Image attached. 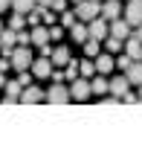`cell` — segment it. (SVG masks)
<instances>
[{"label":"cell","instance_id":"obj_5","mask_svg":"<svg viewBox=\"0 0 142 160\" xmlns=\"http://www.w3.org/2000/svg\"><path fill=\"white\" fill-rule=\"evenodd\" d=\"M90 96H93V90H90V82L84 79V76L73 79V88H70V99H75V102H87Z\"/></svg>","mask_w":142,"mask_h":160},{"label":"cell","instance_id":"obj_27","mask_svg":"<svg viewBox=\"0 0 142 160\" xmlns=\"http://www.w3.org/2000/svg\"><path fill=\"white\" fill-rule=\"evenodd\" d=\"M41 15H44V6H35L32 12H26V23H32V26H38V21H41Z\"/></svg>","mask_w":142,"mask_h":160},{"label":"cell","instance_id":"obj_19","mask_svg":"<svg viewBox=\"0 0 142 160\" xmlns=\"http://www.w3.org/2000/svg\"><path fill=\"white\" fill-rule=\"evenodd\" d=\"M81 47H84V55H87V58H96V55H99V50H102V41H96V38H87Z\"/></svg>","mask_w":142,"mask_h":160},{"label":"cell","instance_id":"obj_29","mask_svg":"<svg viewBox=\"0 0 142 160\" xmlns=\"http://www.w3.org/2000/svg\"><path fill=\"white\" fill-rule=\"evenodd\" d=\"M61 35H64V29H61V26H50V41H61Z\"/></svg>","mask_w":142,"mask_h":160},{"label":"cell","instance_id":"obj_23","mask_svg":"<svg viewBox=\"0 0 142 160\" xmlns=\"http://www.w3.org/2000/svg\"><path fill=\"white\" fill-rule=\"evenodd\" d=\"M130 61H134V58H130L128 52H116V58H113V67H119V70H128V67H130Z\"/></svg>","mask_w":142,"mask_h":160},{"label":"cell","instance_id":"obj_15","mask_svg":"<svg viewBox=\"0 0 142 160\" xmlns=\"http://www.w3.org/2000/svg\"><path fill=\"white\" fill-rule=\"evenodd\" d=\"M29 38L35 47H44V44H50V26H35V29L29 32Z\"/></svg>","mask_w":142,"mask_h":160},{"label":"cell","instance_id":"obj_7","mask_svg":"<svg viewBox=\"0 0 142 160\" xmlns=\"http://www.w3.org/2000/svg\"><path fill=\"white\" fill-rule=\"evenodd\" d=\"M125 21L130 26L142 23V0H128V3H125Z\"/></svg>","mask_w":142,"mask_h":160},{"label":"cell","instance_id":"obj_16","mask_svg":"<svg viewBox=\"0 0 142 160\" xmlns=\"http://www.w3.org/2000/svg\"><path fill=\"white\" fill-rule=\"evenodd\" d=\"M70 35H73V41L84 44V41L90 38V35H87V23H84V21H75V23L70 26Z\"/></svg>","mask_w":142,"mask_h":160},{"label":"cell","instance_id":"obj_34","mask_svg":"<svg viewBox=\"0 0 142 160\" xmlns=\"http://www.w3.org/2000/svg\"><path fill=\"white\" fill-rule=\"evenodd\" d=\"M119 102H122L119 96H107V99H102V105H119Z\"/></svg>","mask_w":142,"mask_h":160},{"label":"cell","instance_id":"obj_31","mask_svg":"<svg viewBox=\"0 0 142 160\" xmlns=\"http://www.w3.org/2000/svg\"><path fill=\"white\" fill-rule=\"evenodd\" d=\"M41 18H44V21L50 23V26L55 23V12H52V9H44V15H41Z\"/></svg>","mask_w":142,"mask_h":160},{"label":"cell","instance_id":"obj_21","mask_svg":"<svg viewBox=\"0 0 142 160\" xmlns=\"http://www.w3.org/2000/svg\"><path fill=\"white\" fill-rule=\"evenodd\" d=\"M35 6H38L35 0H12V9H15V12H21V15H26V12H32Z\"/></svg>","mask_w":142,"mask_h":160},{"label":"cell","instance_id":"obj_2","mask_svg":"<svg viewBox=\"0 0 142 160\" xmlns=\"http://www.w3.org/2000/svg\"><path fill=\"white\" fill-rule=\"evenodd\" d=\"M87 35L90 38H96V41H105L107 35H110V21H105V18H93V21H87Z\"/></svg>","mask_w":142,"mask_h":160},{"label":"cell","instance_id":"obj_41","mask_svg":"<svg viewBox=\"0 0 142 160\" xmlns=\"http://www.w3.org/2000/svg\"><path fill=\"white\" fill-rule=\"evenodd\" d=\"M70 3H81V0H70Z\"/></svg>","mask_w":142,"mask_h":160},{"label":"cell","instance_id":"obj_30","mask_svg":"<svg viewBox=\"0 0 142 160\" xmlns=\"http://www.w3.org/2000/svg\"><path fill=\"white\" fill-rule=\"evenodd\" d=\"M52 12H64V9H67V0H52Z\"/></svg>","mask_w":142,"mask_h":160},{"label":"cell","instance_id":"obj_43","mask_svg":"<svg viewBox=\"0 0 142 160\" xmlns=\"http://www.w3.org/2000/svg\"><path fill=\"white\" fill-rule=\"evenodd\" d=\"M139 58H142V55H139Z\"/></svg>","mask_w":142,"mask_h":160},{"label":"cell","instance_id":"obj_39","mask_svg":"<svg viewBox=\"0 0 142 160\" xmlns=\"http://www.w3.org/2000/svg\"><path fill=\"white\" fill-rule=\"evenodd\" d=\"M0 88H6V76H3V73H0Z\"/></svg>","mask_w":142,"mask_h":160},{"label":"cell","instance_id":"obj_3","mask_svg":"<svg viewBox=\"0 0 142 160\" xmlns=\"http://www.w3.org/2000/svg\"><path fill=\"white\" fill-rule=\"evenodd\" d=\"M44 102H50V105H67V102H70V90L64 88L61 82H55L52 88L44 93Z\"/></svg>","mask_w":142,"mask_h":160},{"label":"cell","instance_id":"obj_11","mask_svg":"<svg viewBox=\"0 0 142 160\" xmlns=\"http://www.w3.org/2000/svg\"><path fill=\"white\" fill-rule=\"evenodd\" d=\"M93 64H96V73H110L113 70V55L110 52H99L96 58H93Z\"/></svg>","mask_w":142,"mask_h":160},{"label":"cell","instance_id":"obj_4","mask_svg":"<svg viewBox=\"0 0 142 160\" xmlns=\"http://www.w3.org/2000/svg\"><path fill=\"white\" fill-rule=\"evenodd\" d=\"M12 67L21 73V70H29L32 67V50H26L23 44H17L15 47V52H12Z\"/></svg>","mask_w":142,"mask_h":160},{"label":"cell","instance_id":"obj_18","mask_svg":"<svg viewBox=\"0 0 142 160\" xmlns=\"http://www.w3.org/2000/svg\"><path fill=\"white\" fill-rule=\"evenodd\" d=\"M90 90L96 93V96H102V93H110V90H107V79H105V76H93V79H90Z\"/></svg>","mask_w":142,"mask_h":160},{"label":"cell","instance_id":"obj_1","mask_svg":"<svg viewBox=\"0 0 142 160\" xmlns=\"http://www.w3.org/2000/svg\"><path fill=\"white\" fill-rule=\"evenodd\" d=\"M102 15V3L99 0H81V3H75V18L78 21H93V18H99Z\"/></svg>","mask_w":142,"mask_h":160},{"label":"cell","instance_id":"obj_36","mask_svg":"<svg viewBox=\"0 0 142 160\" xmlns=\"http://www.w3.org/2000/svg\"><path fill=\"white\" fill-rule=\"evenodd\" d=\"M9 6H12V0H0V15H3V12H6Z\"/></svg>","mask_w":142,"mask_h":160},{"label":"cell","instance_id":"obj_42","mask_svg":"<svg viewBox=\"0 0 142 160\" xmlns=\"http://www.w3.org/2000/svg\"><path fill=\"white\" fill-rule=\"evenodd\" d=\"M0 29H3V23H0Z\"/></svg>","mask_w":142,"mask_h":160},{"label":"cell","instance_id":"obj_26","mask_svg":"<svg viewBox=\"0 0 142 160\" xmlns=\"http://www.w3.org/2000/svg\"><path fill=\"white\" fill-rule=\"evenodd\" d=\"M26 26V15H21V12H15V18L9 21V29H15V32H21Z\"/></svg>","mask_w":142,"mask_h":160},{"label":"cell","instance_id":"obj_22","mask_svg":"<svg viewBox=\"0 0 142 160\" xmlns=\"http://www.w3.org/2000/svg\"><path fill=\"white\" fill-rule=\"evenodd\" d=\"M105 50H107V52H122V50H125V41H119V38H113V35H107V38H105Z\"/></svg>","mask_w":142,"mask_h":160},{"label":"cell","instance_id":"obj_25","mask_svg":"<svg viewBox=\"0 0 142 160\" xmlns=\"http://www.w3.org/2000/svg\"><path fill=\"white\" fill-rule=\"evenodd\" d=\"M6 96H17V102H21V90H23V84L21 82H6Z\"/></svg>","mask_w":142,"mask_h":160},{"label":"cell","instance_id":"obj_13","mask_svg":"<svg viewBox=\"0 0 142 160\" xmlns=\"http://www.w3.org/2000/svg\"><path fill=\"white\" fill-rule=\"evenodd\" d=\"M125 76H128V82H130V84H142V58L130 61V67L125 70Z\"/></svg>","mask_w":142,"mask_h":160},{"label":"cell","instance_id":"obj_32","mask_svg":"<svg viewBox=\"0 0 142 160\" xmlns=\"http://www.w3.org/2000/svg\"><path fill=\"white\" fill-rule=\"evenodd\" d=\"M17 44H23V47H26V44H32V38H29V32H23V29L17 32Z\"/></svg>","mask_w":142,"mask_h":160},{"label":"cell","instance_id":"obj_17","mask_svg":"<svg viewBox=\"0 0 142 160\" xmlns=\"http://www.w3.org/2000/svg\"><path fill=\"white\" fill-rule=\"evenodd\" d=\"M125 52H128V55H130V58H134V61H136V58H139V55H142V41H139V38H134V35H130V38L125 41Z\"/></svg>","mask_w":142,"mask_h":160},{"label":"cell","instance_id":"obj_28","mask_svg":"<svg viewBox=\"0 0 142 160\" xmlns=\"http://www.w3.org/2000/svg\"><path fill=\"white\" fill-rule=\"evenodd\" d=\"M78 18H75V12H70V9H64L61 12V26H73Z\"/></svg>","mask_w":142,"mask_h":160},{"label":"cell","instance_id":"obj_8","mask_svg":"<svg viewBox=\"0 0 142 160\" xmlns=\"http://www.w3.org/2000/svg\"><path fill=\"white\" fill-rule=\"evenodd\" d=\"M29 70H32V76H38V79H50L52 76V61L46 58V55H41L38 61H32Z\"/></svg>","mask_w":142,"mask_h":160},{"label":"cell","instance_id":"obj_38","mask_svg":"<svg viewBox=\"0 0 142 160\" xmlns=\"http://www.w3.org/2000/svg\"><path fill=\"white\" fill-rule=\"evenodd\" d=\"M35 3H38V6H44V9H46V6H52V0H35Z\"/></svg>","mask_w":142,"mask_h":160},{"label":"cell","instance_id":"obj_9","mask_svg":"<svg viewBox=\"0 0 142 160\" xmlns=\"http://www.w3.org/2000/svg\"><path fill=\"white\" fill-rule=\"evenodd\" d=\"M21 102L23 105H35V102H44V90L41 88H32V84H26L21 90Z\"/></svg>","mask_w":142,"mask_h":160},{"label":"cell","instance_id":"obj_12","mask_svg":"<svg viewBox=\"0 0 142 160\" xmlns=\"http://www.w3.org/2000/svg\"><path fill=\"white\" fill-rule=\"evenodd\" d=\"M70 58H73V55H70V50H67V47H55V50H52V55H50L52 67H64V64H67Z\"/></svg>","mask_w":142,"mask_h":160},{"label":"cell","instance_id":"obj_24","mask_svg":"<svg viewBox=\"0 0 142 160\" xmlns=\"http://www.w3.org/2000/svg\"><path fill=\"white\" fill-rule=\"evenodd\" d=\"M64 76H67L70 82H73V79H78V61H75V58H70L67 64H64Z\"/></svg>","mask_w":142,"mask_h":160},{"label":"cell","instance_id":"obj_35","mask_svg":"<svg viewBox=\"0 0 142 160\" xmlns=\"http://www.w3.org/2000/svg\"><path fill=\"white\" fill-rule=\"evenodd\" d=\"M122 102H128V105H134V102H139L134 93H125V96H122Z\"/></svg>","mask_w":142,"mask_h":160},{"label":"cell","instance_id":"obj_40","mask_svg":"<svg viewBox=\"0 0 142 160\" xmlns=\"http://www.w3.org/2000/svg\"><path fill=\"white\" fill-rule=\"evenodd\" d=\"M136 99H139V102H142V84H139V96H136Z\"/></svg>","mask_w":142,"mask_h":160},{"label":"cell","instance_id":"obj_37","mask_svg":"<svg viewBox=\"0 0 142 160\" xmlns=\"http://www.w3.org/2000/svg\"><path fill=\"white\" fill-rule=\"evenodd\" d=\"M134 38H139V41H142V23H139V26H134Z\"/></svg>","mask_w":142,"mask_h":160},{"label":"cell","instance_id":"obj_20","mask_svg":"<svg viewBox=\"0 0 142 160\" xmlns=\"http://www.w3.org/2000/svg\"><path fill=\"white\" fill-rule=\"evenodd\" d=\"M78 76H84V79H93V76H96V64H93V58H84L78 64Z\"/></svg>","mask_w":142,"mask_h":160},{"label":"cell","instance_id":"obj_10","mask_svg":"<svg viewBox=\"0 0 142 160\" xmlns=\"http://www.w3.org/2000/svg\"><path fill=\"white\" fill-rule=\"evenodd\" d=\"M128 88H130V82H128V76H116V79H110L107 82V90L113 93V96H125V93H128Z\"/></svg>","mask_w":142,"mask_h":160},{"label":"cell","instance_id":"obj_6","mask_svg":"<svg viewBox=\"0 0 142 160\" xmlns=\"http://www.w3.org/2000/svg\"><path fill=\"white\" fill-rule=\"evenodd\" d=\"M110 35L119 38V41H128L130 35H134V26H130L125 18H113V21H110Z\"/></svg>","mask_w":142,"mask_h":160},{"label":"cell","instance_id":"obj_33","mask_svg":"<svg viewBox=\"0 0 142 160\" xmlns=\"http://www.w3.org/2000/svg\"><path fill=\"white\" fill-rule=\"evenodd\" d=\"M64 79H67V76H64V70H55L52 67V82H64Z\"/></svg>","mask_w":142,"mask_h":160},{"label":"cell","instance_id":"obj_14","mask_svg":"<svg viewBox=\"0 0 142 160\" xmlns=\"http://www.w3.org/2000/svg\"><path fill=\"white\" fill-rule=\"evenodd\" d=\"M119 12H122L119 0H105V3H102V18H105V21H113V18H119Z\"/></svg>","mask_w":142,"mask_h":160}]
</instances>
